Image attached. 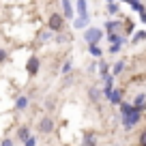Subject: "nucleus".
<instances>
[{
  "mask_svg": "<svg viewBox=\"0 0 146 146\" xmlns=\"http://www.w3.org/2000/svg\"><path fill=\"white\" fill-rule=\"evenodd\" d=\"M0 146H13V140H9V137H7V140H2V144Z\"/></svg>",
  "mask_w": 146,
  "mask_h": 146,
  "instance_id": "nucleus-23",
  "label": "nucleus"
},
{
  "mask_svg": "<svg viewBox=\"0 0 146 146\" xmlns=\"http://www.w3.org/2000/svg\"><path fill=\"white\" fill-rule=\"evenodd\" d=\"M105 28H108V35H116V32L120 30V24L118 22H108V24H105Z\"/></svg>",
  "mask_w": 146,
  "mask_h": 146,
  "instance_id": "nucleus-6",
  "label": "nucleus"
},
{
  "mask_svg": "<svg viewBox=\"0 0 146 146\" xmlns=\"http://www.w3.org/2000/svg\"><path fill=\"white\" fill-rule=\"evenodd\" d=\"M50 28L54 32H60V30H64V17L62 15H58V13H54L50 17Z\"/></svg>",
  "mask_w": 146,
  "mask_h": 146,
  "instance_id": "nucleus-2",
  "label": "nucleus"
},
{
  "mask_svg": "<svg viewBox=\"0 0 146 146\" xmlns=\"http://www.w3.org/2000/svg\"><path fill=\"white\" fill-rule=\"evenodd\" d=\"M5 58H7V54H5V50H0V62H5Z\"/></svg>",
  "mask_w": 146,
  "mask_h": 146,
  "instance_id": "nucleus-25",
  "label": "nucleus"
},
{
  "mask_svg": "<svg viewBox=\"0 0 146 146\" xmlns=\"http://www.w3.org/2000/svg\"><path fill=\"white\" fill-rule=\"evenodd\" d=\"M19 137H22V140H28V129H26V127L19 129Z\"/></svg>",
  "mask_w": 146,
  "mask_h": 146,
  "instance_id": "nucleus-17",
  "label": "nucleus"
},
{
  "mask_svg": "<svg viewBox=\"0 0 146 146\" xmlns=\"http://www.w3.org/2000/svg\"><path fill=\"white\" fill-rule=\"evenodd\" d=\"M108 2H112V0H108Z\"/></svg>",
  "mask_w": 146,
  "mask_h": 146,
  "instance_id": "nucleus-27",
  "label": "nucleus"
},
{
  "mask_svg": "<svg viewBox=\"0 0 146 146\" xmlns=\"http://www.w3.org/2000/svg\"><path fill=\"white\" fill-rule=\"evenodd\" d=\"M90 54L92 56H101V50H99V47H95V45H90Z\"/></svg>",
  "mask_w": 146,
  "mask_h": 146,
  "instance_id": "nucleus-19",
  "label": "nucleus"
},
{
  "mask_svg": "<svg viewBox=\"0 0 146 146\" xmlns=\"http://www.w3.org/2000/svg\"><path fill=\"white\" fill-rule=\"evenodd\" d=\"M84 36H86V41L90 43V45H97L99 39H101V30H99V28H88Z\"/></svg>",
  "mask_w": 146,
  "mask_h": 146,
  "instance_id": "nucleus-3",
  "label": "nucleus"
},
{
  "mask_svg": "<svg viewBox=\"0 0 146 146\" xmlns=\"http://www.w3.org/2000/svg\"><path fill=\"white\" fill-rule=\"evenodd\" d=\"M67 39H69L67 35H56V43H64Z\"/></svg>",
  "mask_w": 146,
  "mask_h": 146,
  "instance_id": "nucleus-18",
  "label": "nucleus"
},
{
  "mask_svg": "<svg viewBox=\"0 0 146 146\" xmlns=\"http://www.w3.org/2000/svg\"><path fill=\"white\" fill-rule=\"evenodd\" d=\"M105 97H108L110 99V95H112V86H114V78H112V75H105Z\"/></svg>",
  "mask_w": 146,
  "mask_h": 146,
  "instance_id": "nucleus-5",
  "label": "nucleus"
},
{
  "mask_svg": "<svg viewBox=\"0 0 146 146\" xmlns=\"http://www.w3.org/2000/svg\"><path fill=\"white\" fill-rule=\"evenodd\" d=\"M78 13L80 17H86V0H78Z\"/></svg>",
  "mask_w": 146,
  "mask_h": 146,
  "instance_id": "nucleus-9",
  "label": "nucleus"
},
{
  "mask_svg": "<svg viewBox=\"0 0 146 146\" xmlns=\"http://www.w3.org/2000/svg\"><path fill=\"white\" fill-rule=\"evenodd\" d=\"M137 120H140V110H137V108H133L131 112H127V114H125L123 125H125V129H131L133 125L137 123Z\"/></svg>",
  "mask_w": 146,
  "mask_h": 146,
  "instance_id": "nucleus-1",
  "label": "nucleus"
},
{
  "mask_svg": "<svg viewBox=\"0 0 146 146\" xmlns=\"http://www.w3.org/2000/svg\"><path fill=\"white\" fill-rule=\"evenodd\" d=\"M26 105H28V97H19L17 103H15V108H17V110H24Z\"/></svg>",
  "mask_w": 146,
  "mask_h": 146,
  "instance_id": "nucleus-11",
  "label": "nucleus"
},
{
  "mask_svg": "<svg viewBox=\"0 0 146 146\" xmlns=\"http://www.w3.org/2000/svg\"><path fill=\"white\" fill-rule=\"evenodd\" d=\"M118 50H120V43H114V45L110 47V52H112V54H116V52H118Z\"/></svg>",
  "mask_w": 146,
  "mask_h": 146,
  "instance_id": "nucleus-21",
  "label": "nucleus"
},
{
  "mask_svg": "<svg viewBox=\"0 0 146 146\" xmlns=\"http://www.w3.org/2000/svg\"><path fill=\"white\" fill-rule=\"evenodd\" d=\"M84 24H86V17H80V19H78V22H75V28H82V26H84Z\"/></svg>",
  "mask_w": 146,
  "mask_h": 146,
  "instance_id": "nucleus-20",
  "label": "nucleus"
},
{
  "mask_svg": "<svg viewBox=\"0 0 146 146\" xmlns=\"http://www.w3.org/2000/svg\"><path fill=\"white\" fill-rule=\"evenodd\" d=\"M69 69H71V62H69V60H67V62H64V67H62V71H64V73H67V71H69Z\"/></svg>",
  "mask_w": 146,
  "mask_h": 146,
  "instance_id": "nucleus-24",
  "label": "nucleus"
},
{
  "mask_svg": "<svg viewBox=\"0 0 146 146\" xmlns=\"http://www.w3.org/2000/svg\"><path fill=\"white\" fill-rule=\"evenodd\" d=\"M142 105H146V95H137V99H135V108L140 110Z\"/></svg>",
  "mask_w": 146,
  "mask_h": 146,
  "instance_id": "nucleus-13",
  "label": "nucleus"
},
{
  "mask_svg": "<svg viewBox=\"0 0 146 146\" xmlns=\"http://www.w3.org/2000/svg\"><path fill=\"white\" fill-rule=\"evenodd\" d=\"M52 129H54V120H52V118L45 116V118L39 120V131H41V133H50Z\"/></svg>",
  "mask_w": 146,
  "mask_h": 146,
  "instance_id": "nucleus-4",
  "label": "nucleus"
},
{
  "mask_svg": "<svg viewBox=\"0 0 146 146\" xmlns=\"http://www.w3.org/2000/svg\"><path fill=\"white\" fill-rule=\"evenodd\" d=\"M140 144H142V146H146V133H144V135H142V140H140Z\"/></svg>",
  "mask_w": 146,
  "mask_h": 146,
  "instance_id": "nucleus-26",
  "label": "nucleus"
},
{
  "mask_svg": "<svg viewBox=\"0 0 146 146\" xmlns=\"http://www.w3.org/2000/svg\"><path fill=\"white\" fill-rule=\"evenodd\" d=\"M62 13H64V17H71L73 15V9H71V2H69V0H62Z\"/></svg>",
  "mask_w": 146,
  "mask_h": 146,
  "instance_id": "nucleus-7",
  "label": "nucleus"
},
{
  "mask_svg": "<svg viewBox=\"0 0 146 146\" xmlns=\"http://www.w3.org/2000/svg\"><path fill=\"white\" fill-rule=\"evenodd\" d=\"M120 110H123V114H127V112H131V105H129V103H120Z\"/></svg>",
  "mask_w": 146,
  "mask_h": 146,
  "instance_id": "nucleus-16",
  "label": "nucleus"
},
{
  "mask_svg": "<svg viewBox=\"0 0 146 146\" xmlns=\"http://www.w3.org/2000/svg\"><path fill=\"white\" fill-rule=\"evenodd\" d=\"M142 39H146V32H137L135 35V41H142Z\"/></svg>",
  "mask_w": 146,
  "mask_h": 146,
  "instance_id": "nucleus-22",
  "label": "nucleus"
},
{
  "mask_svg": "<svg viewBox=\"0 0 146 146\" xmlns=\"http://www.w3.org/2000/svg\"><path fill=\"white\" fill-rule=\"evenodd\" d=\"M120 97H123V92H120V90H112L110 101H112V103H120Z\"/></svg>",
  "mask_w": 146,
  "mask_h": 146,
  "instance_id": "nucleus-10",
  "label": "nucleus"
},
{
  "mask_svg": "<svg viewBox=\"0 0 146 146\" xmlns=\"http://www.w3.org/2000/svg\"><path fill=\"white\" fill-rule=\"evenodd\" d=\"M84 146H97V142H95V135H90V133H88V135L84 137Z\"/></svg>",
  "mask_w": 146,
  "mask_h": 146,
  "instance_id": "nucleus-12",
  "label": "nucleus"
},
{
  "mask_svg": "<svg viewBox=\"0 0 146 146\" xmlns=\"http://www.w3.org/2000/svg\"><path fill=\"white\" fill-rule=\"evenodd\" d=\"M36 69H39V60H36V58H30V60H28V71H30L32 75H35V73H36Z\"/></svg>",
  "mask_w": 146,
  "mask_h": 146,
  "instance_id": "nucleus-8",
  "label": "nucleus"
},
{
  "mask_svg": "<svg viewBox=\"0 0 146 146\" xmlns=\"http://www.w3.org/2000/svg\"><path fill=\"white\" fill-rule=\"evenodd\" d=\"M88 95H90L92 101H99V90H97V88H90V92H88Z\"/></svg>",
  "mask_w": 146,
  "mask_h": 146,
  "instance_id": "nucleus-14",
  "label": "nucleus"
},
{
  "mask_svg": "<svg viewBox=\"0 0 146 146\" xmlns=\"http://www.w3.org/2000/svg\"><path fill=\"white\" fill-rule=\"evenodd\" d=\"M123 69H125V62H123V60H118V62L114 64V73H120Z\"/></svg>",
  "mask_w": 146,
  "mask_h": 146,
  "instance_id": "nucleus-15",
  "label": "nucleus"
}]
</instances>
